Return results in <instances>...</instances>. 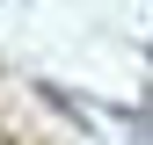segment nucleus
<instances>
[{
  "label": "nucleus",
  "mask_w": 153,
  "mask_h": 145,
  "mask_svg": "<svg viewBox=\"0 0 153 145\" xmlns=\"http://www.w3.org/2000/svg\"><path fill=\"white\" fill-rule=\"evenodd\" d=\"M146 131H153V94H146Z\"/></svg>",
  "instance_id": "1"
},
{
  "label": "nucleus",
  "mask_w": 153,
  "mask_h": 145,
  "mask_svg": "<svg viewBox=\"0 0 153 145\" xmlns=\"http://www.w3.org/2000/svg\"><path fill=\"white\" fill-rule=\"evenodd\" d=\"M0 145H15V138H0Z\"/></svg>",
  "instance_id": "2"
}]
</instances>
